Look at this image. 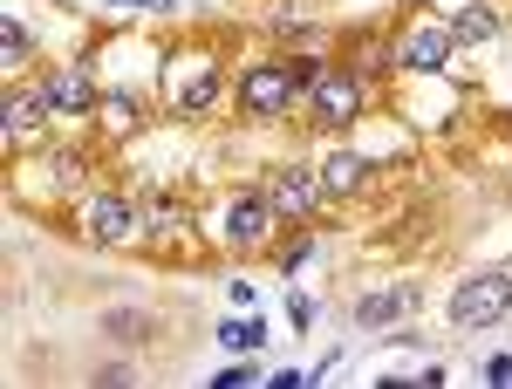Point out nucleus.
Returning <instances> with one entry per match:
<instances>
[{
  "label": "nucleus",
  "mask_w": 512,
  "mask_h": 389,
  "mask_svg": "<svg viewBox=\"0 0 512 389\" xmlns=\"http://www.w3.org/2000/svg\"><path fill=\"white\" fill-rule=\"evenodd\" d=\"M315 76H321L315 62H294V69H287V62H267V69H253V76L239 82V103H246L253 117H287L294 96L315 89Z\"/></svg>",
  "instance_id": "obj_1"
},
{
  "label": "nucleus",
  "mask_w": 512,
  "mask_h": 389,
  "mask_svg": "<svg viewBox=\"0 0 512 389\" xmlns=\"http://www.w3.org/2000/svg\"><path fill=\"white\" fill-rule=\"evenodd\" d=\"M512 314V273H472V280H458V294H451V328H492V321H506Z\"/></svg>",
  "instance_id": "obj_2"
},
{
  "label": "nucleus",
  "mask_w": 512,
  "mask_h": 389,
  "mask_svg": "<svg viewBox=\"0 0 512 389\" xmlns=\"http://www.w3.org/2000/svg\"><path fill=\"white\" fill-rule=\"evenodd\" d=\"M362 117V76L349 69H321L315 76V123L321 130H349Z\"/></svg>",
  "instance_id": "obj_3"
},
{
  "label": "nucleus",
  "mask_w": 512,
  "mask_h": 389,
  "mask_svg": "<svg viewBox=\"0 0 512 389\" xmlns=\"http://www.w3.org/2000/svg\"><path fill=\"white\" fill-rule=\"evenodd\" d=\"M89 239L96 246H137V239H151V233H144V212L130 198L103 192V198H89Z\"/></svg>",
  "instance_id": "obj_4"
},
{
  "label": "nucleus",
  "mask_w": 512,
  "mask_h": 389,
  "mask_svg": "<svg viewBox=\"0 0 512 389\" xmlns=\"http://www.w3.org/2000/svg\"><path fill=\"white\" fill-rule=\"evenodd\" d=\"M315 198H321V178H315V171H301V164H287V171L267 178V205H274V219H308Z\"/></svg>",
  "instance_id": "obj_5"
},
{
  "label": "nucleus",
  "mask_w": 512,
  "mask_h": 389,
  "mask_svg": "<svg viewBox=\"0 0 512 389\" xmlns=\"http://www.w3.org/2000/svg\"><path fill=\"white\" fill-rule=\"evenodd\" d=\"M41 96H48V110H62V117H89L103 96H96V82H89V69H55V76L41 82Z\"/></svg>",
  "instance_id": "obj_6"
},
{
  "label": "nucleus",
  "mask_w": 512,
  "mask_h": 389,
  "mask_svg": "<svg viewBox=\"0 0 512 389\" xmlns=\"http://www.w3.org/2000/svg\"><path fill=\"white\" fill-rule=\"evenodd\" d=\"M451 48H458V35H451L444 21H431V28H417V35L403 41V69H417V76H437V69L451 62Z\"/></svg>",
  "instance_id": "obj_7"
},
{
  "label": "nucleus",
  "mask_w": 512,
  "mask_h": 389,
  "mask_svg": "<svg viewBox=\"0 0 512 389\" xmlns=\"http://www.w3.org/2000/svg\"><path fill=\"white\" fill-rule=\"evenodd\" d=\"M267 219H274L267 192H239L233 205H226V239H233V246H260V239H267Z\"/></svg>",
  "instance_id": "obj_8"
},
{
  "label": "nucleus",
  "mask_w": 512,
  "mask_h": 389,
  "mask_svg": "<svg viewBox=\"0 0 512 389\" xmlns=\"http://www.w3.org/2000/svg\"><path fill=\"white\" fill-rule=\"evenodd\" d=\"M41 110H48V96H7V103H0V130H7V144H35V137H41Z\"/></svg>",
  "instance_id": "obj_9"
},
{
  "label": "nucleus",
  "mask_w": 512,
  "mask_h": 389,
  "mask_svg": "<svg viewBox=\"0 0 512 389\" xmlns=\"http://www.w3.org/2000/svg\"><path fill=\"white\" fill-rule=\"evenodd\" d=\"M362 178H369V164L355 151H335L328 164H321V192L328 198H349V192H362Z\"/></svg>",
  "instance_id": "obj_10"
},
{
  "label": "nucleus",
  "mask_w": 512,
  "mask_h": 389,
  "mask_svg": "<svg viewBox=\"0 0 512 389\" xmlns=\"http://www.w3.org/2000/svg\"><path fill=\"white\" fill-rule=\"evenodd\" d=\"M144 233L151 239H178V233H192V212L178 205L171 192H158L151 205H144Z\"/></svg>",
  "instance_id": "obj_11"
},
{
  "label": "nucleus",
  "mask_w": 512,
  "mask_h": 389,
  "mask_svg": "<svg viewBox=\"0 0 512 389\" xmlns=\"http://www.w3.org/2000/svg\"><path fill=\"white\" fill-rule=\"evenodd\" d=\"M410 301H417L410 287H390V294H369V301H355V321H362V328H383V321H403V314H410Z\"/></svg>",
  "instance_id": "obj_12"
},
{
  "label": "nucleus",
  "mask_w": 512,
  "mask_h": 389,
  "mask_svg": "<svg viewBox=\"0 0 512 389\" xmlns=\"http://www.w3.org/2000/svg\"><path fill=\"white\" fill-rule=\"evenodd\" d=\"M212 96H219V76H192L171 89V103H178V117H198V110H212Z\"/></svg>",
  "instance_id": "obj_13"
},
{
  "label": "nucleus",
  "mask_w": 512,
  "mask_h": 389,
  "mask_svg": "<svg viewBox=\"0 0 512 389\" xmlns=\"http://www.w3.org/2000/svg\"><path fill=\"white\" fill-rule=\"evenodd\" d=\"M451 35L458 41H492L499 35V14H492V7H465V14L451 21Z\"/></svg>",
  "instance_id": "obj_14"
},
{
  "label": "nucleus",
  "mask_w": 512,
  "mask_h": 389,
  "mask_svg": "<svg viewBox=\"0 0 512 389\" xmlns=\"http://www.w3.org/2000/svg\"><path fill=\"white\" fill-rule=\"evenodd\" d=\"M96 117H103L110 137H130V130H137V103H130V96H103V103H96Z\"/></svg>",
  "instance_id": "obj_15"
},
{
  "label": "nucleus",
  "mask_w": 512,
  "mask_h": 389,
  "mask_svg": "<svg viewBox=\"0 0 512 389\" xmlns=\"http://www.w3.org/2000/svg\"><path fill=\"white\" fill-rule=\"evenodd\" d=\"M48 178H55L62 192H76L82 178H89V164H82V157H69V151H55V157H48Z\"/></svg>",
  "instance_id": "obj_16"
},
{
  "label": "nucleus",
  "mask_w": 512,
  "mask_h": 389,
  "mask_svg": "<svg viewBox=\"0 0 512 389\" xmlns=\"http://www.w3.org/2000/svg\"><path fill=\"white\" fill-rule=\"evenodd\" d=\"M219 342L239 349V355H253V349H260V321H226V328H219Z\"/></svg>",
  "instance_id": "obj_17"
},
{
  "label": "nucleus",
  "mask_w": 512,
  "mask_h": 389,
  "mask_svg": "<svg viewBox=\"0 0 512 389\" xmlns=\"http://www.w3.org/2000/svg\"><path fill=\"white\" fill-rule=\"evenodd\" d=\"M0 55H7V69L28 62V35H21V21H0Z\"/></svg>",
  "instance_id": "obj_18"
},
{
  "label": "nucleus",
  "mask_w": 512,
  "mask_h": 389,
  "mask_svg": "<svg viewBox=\"0 0 512 389\" xmlns=\"http://www.w3.org/2000/svg\"><path fill=\"white\" fill-rule=\"evenodd\" d=\"M246 383H253V369L233 362V369H219V383H212V389H246Z\"/></svg>",
  "instance_id": "obj_19"
},
{
  "label": "nucleus",
  "mask_w": 512,
  "mask_h": 389,
  "mask_svg": "<svg viewBox=\"0 0 512 389\" xmlns=\"http://www.w3.org/2000/svg\"><path fill=\"white\" fill-rule=\"evenodd\" d=\"M485 383H512V355H492L485 362Z\"/></svg>",
  "instance_id": "obj_20"
},
{
  "label": "nucleus",
  "mask_w": 512,
  "mask_h": 389,
  "mask_svg": "<svg viewBox=\"0 0 512 389\" xmlns=\"http://www.w3.org/2000/svg\"><path fill=\"white\" fill-rule=\"evenodd\" d=\"M137 7H171V0H137Z\"/></svg>",
  "instance_id": "obj_21"
},
{
  "label": "nucleus",
  "mask_w": 512,
  "mask_h": 389,
  "mask_svg": "<svg viewBox=\"0 0 512 389\" xmlns=\"http://www.w3.org/2000/svg\"><path fill=\"white\" fill-rule=\"evenodd\" d=\"M506 273H512V267H506Z\"/></svg>",
  "instance_id": "obj_22"
}]
</instances>
